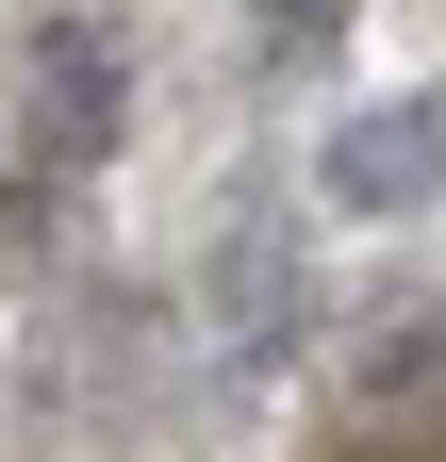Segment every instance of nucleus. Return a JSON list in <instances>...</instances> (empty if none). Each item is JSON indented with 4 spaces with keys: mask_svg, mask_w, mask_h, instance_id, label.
<instances>
[{
    "mask_svg": "<svg viewBox=\"0 0 446 462\" xmlns=\"http://www.w3.org/2000/svg\"><path fill=\"white\" fill-rule=\"evenodd\" d=\"M314 199H330V215H430V199H446V83L330 116V133H314Z\"/></svg>",
    "mask_w": 446,
    "mask_h": 462,
    "instance_id": "obj_1",
    "label": "nucleus"
},
{
    "mask_svg": "<svg viewBox=\"0 0 446 462\" xmlns=\"http://www.w3.org/2000/svg\"><path fill=\"white\" fill-rule=\"evenodd\" d=\"M116 116H133L116 33H99V17H50V33H33V149H50V165H99Z\"/></svg>",
    "mask_w": 446,
    "mask_h": 462,
    "instance_id": "obj_2",
    "label": "nucleus"
}]
</instances>
